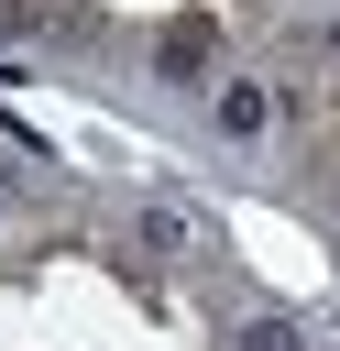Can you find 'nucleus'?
<instances>
[{
	"instance_id": "nucleus-1",
	"label": "nucleus",
	"mask_w": 340,
	"mask_h": 351,
	"mask_svg": "<svg viewBox=\"0 0 340 351\" xmlns=\"http://www.w3.org/2000/svg\"><path fill=\"white\" fill-rule=\"evenodd\" d=\"M154 55H165V77H208V55H219V22H208V11H186V22H175Z\"/></svg>"
},
{
	"instance_id": "nucleus-2",
	"label": "nucleus",
	"mask_w": 340,
	"mask_h": 351,
	"mask_svg": "<svg viewBox=\"0 0 340 351\" xmlns=\"http://www.w3.org/2000/svg\"><path fill=\"white\" fill-rule=\"evenodd\" d=\"M219 132H230V143H252V132H263V88H252V77H230V88H219Z\"/></svg>"
},
{
	"instance_id": "nucleus-3",
	"label": "nucleus",
	"mask_w": 340,
	"mask_h": 351,
	"mask_svg": "<svg viewBox=\"0 0 340 351\" xmlns=\"http://www.w3.org/2000/svg\"><path fill=\"white\" fill-rule=\"evenodd\" d=\"M230 351H296V318H241Z\"/></svg>"
},
{
	"instance_id": "nucleus-4",
	"label": "nucleus",
	"mask_w": 340,
	"mask_h": 351,
	"mask_svg": "<svg viewBox=\"0 0 340 351\" xmlns=\"http://www.w3.org/2000/svg\"><path fill=\"white\" fill-rule=\"evenodd\" d=\"M143 241L154 252H186V208H143Z\"/></svg>"
}]
</instances>
